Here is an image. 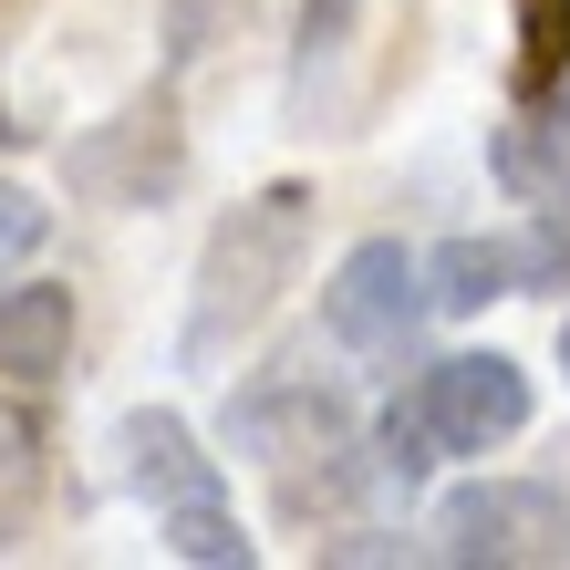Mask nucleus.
I'll use <instances>...</instances> for the list:
<instances>
[{
    "label": "nucleus",
    "instance_id": "obj_1",
    "mask_svg": "<svg viewBox=\"0 0 570 570\" xmlns=\"http://www.w3.org/2000/svg\"><path fill=\"white\" fill-rule=\"evenodd\" d=\"M301 249H312V187L281 177V187H259L239 197L218 228H208V249H197V301H187V363H218L239 332L271 322V301L301 281Z\"/></svg>",
    "mask_w": 570,
    "mask_h": 570
},
{
    "label": "nucleus",
    "instance_id": "obj_2",
    "mask_svg": "<svg viewBox=\"0 0 570 570\" xmlns=\"http://www.w3.org/2000/svg\"><path fill=\"white\" fill-rule=\"evenodd\" d=\"M62 177H73L83 208H156V197H177V177H187L177 105H166V94L115 105L105 125H83V136L62 146Z\"/></svg>",
    "mask_w": 570,
    "mask_h": 570
},
{
    "label": "nucleus",
    "instance_id": "obj_3",
    "mask_svg": "<svg viewBox=\"0 0 570 570\" xmlns=\"http://www.w3.org/2000/svg\"><path fill=\"white\" fill-rule=\"evenodd\" d=\"M435 550L456 570H509V560H570V498L529 478H478L435 509Z\"/></svg>",
    "mask_w": 570,
    "mask_h": 570
},
{
    "label": "nucleus",
    "instance_id": "obj_4",
    "mask_svg": "<svg viewBox=\"0 0 570 570\" xmlns=\"http://www.w3.org/2000/svg\"><path fill=\"white\" fill-rule=\"evenodd\" d=\"M415 415L435 435V456H488L529 425V374L509 353H446L415 374Z\"/></svg>",
    "mask_w": 570,
    "mask_h": 570
},
{
    "label": "nucleus",
    "instance_id": "obj_5",
    "mask_svg": "<svg viewBox=\"0 0 570 570\" xmlns=\"http://www.w3.org/2000/svg\"><path fill=\"white\" fill-rule=\"evenodd\" d=\"M425 312V259H405V239H363L343 249V271L322 281V322H332V343H353V353H394L415 332Z\"/></svg>",
    "mask_w": 570,
    "mask_h": 570
},
{
    "label": "nucleus",
    "instance_id": "obj_6",
    "mask_svg": "<svg viewBox=\"0 0 570 570\" xmlns=\"http://www.w3.org/2000/svg\"><path fill=\"white\" fill-rule=\"evenodd\" d=\"M228 435H239L249 456H271V466L332 456V446H343V394H322V384H259V394L228 405Z\"/></svg>",
    "mask_w": 570,
    "mask_h": 570
},
{
    "label": "nucleus",
    "instance_id": "obj_7",
    "mask_svg": "<svg viewBox=\"0 0 570 570\" xmlns=\"http://www.w3.org/2000/svg\"><path fill=\"white\" fill-rule=\"evenodd\" d=\"M62 363H73V291L62 281L0 291V374L11 384H52Z\"/></svg>",
    "mask_w": 570,
    "mask_h": 570
},
{
    "label": "nucleus",
    "instance_id": "obj_8",
    "mask_svg": "<svg viewBox=\"0 0 570 570\" xmlns=\"http://www.w3.org/2000/svg\"><path fill=\"white\" fill-rule=\"evenodd\" d=\"M125 456H136L125 478H136L146 498H166V509H177V498H208V488H218V478H208V456H197V435H187L177 415H136V425H125Z\"/></svg>",
    "mask_w": 570,
    "mask_h": 570
},
{
    "label": "nucleus",
    "instance_id": "obj_9",
    "mask_svg": "<svg viewBox=\"0 0 570 570\" xmlns=\"http://www.w3.org/2000/svg\"><path fill=\"white\" fill-rule=\"evenodd\" d=\"M509 281H519V239H446L425 259L435 312H488V301H509Z\"/></svg>",
    "mask_w": 570,
    "mask_h": 570
},
{
    "label": "nucleus",
    "instance_id": "obj_10",
    "mask_svg": "<svg viewBox=\"0 0 570 570\" xmlns=\"http://www.w3.org/2000/svg\"><path fill=\"white\" fill-rule=\"evenodd\" d=\"M166 550L197 560V570H249V540H239V519H228L218 498H177V509H166Z\"/></svg>",
    "mask_w": 570,
    "mask_h": 570
},
{
    "label": "nucleus",
    "instance_id": "obj_11",
    "mask_svg": "<svg viewBox=\"0 0 570 570\" xmlns=\"http://www.w3.org/2000/svg\"><path fill=\"white\" fill-rule=\"evenodd\" d=\"M570 73V0H519V94H540Z\"/></svg>",
    "mask_w": 570,
    "mask_h": 570
},
{
    "label": "nucleus",
    "instance_id": "obj_12",
    "mask_svg": "<svg viewBox=\"0 0 570 570\" xmlns=\"http://www.w3.org/2000/svg\"><path fill=\"white\" fill-rule=\"evenodd\" d=\"M31 498H42V435L21 405H0V529H21Z\"/></svg>",
    "mask_w": 570,
    "mask_h": 570
},
{
    "label": "nucleus",
    "instance_id": "obj_13",
    "mask_svg": "<svg viewBox=\"0 0 570 570\" xmlns=\"http://www.w3.org/2000/svg\"><path fill=\"white\" fill-rule=\"evenodd\" d=\"M239 21H249V0H177V11H166V52H177V62H208Z\"/></svg>",
    "mask_w": 570,
    "mask_h": 570
},
{
    "label": "nucleus",
    "instance_id": "obj_14",
    "mask_svg": "<svg viewBox=\"0 0 570 570\" xmlns=\"http://www.w3.org/2000/svg\"><path fill=\"white\" fill-rule=\"evenodd\" d=\"M353 21H363V0H301V83H312V62L353 42Z\"/></svg>",
    "mask_w": 570,
    "mask_h": 570
},
{
    "label": "nucleus",
    "instance_id": "obj_15",
    "mask_svg": "<svg viewBox=\"0 0 570 570\" xmlns=\"http://www.w3.org/2000/svg\"><path fill=\"white\" fill-rule=\"evenodd\" d=\"M384 466H394V478H425V466H435V435H425V415H415V394L384 415Z\"/></svg>",
    "mask_w": 570,
    "mask_h": 570
},
{
    "label": "nucleus",
    "instance_id": "obj_16",
    "mask_svg": "<svg viewBox=\"0 0 570 570\" xmlns=\"http://www.w3.org/2000/svg\"><path fill=\"white\" fill-rule=\"evenodd\" d=\"M31 249H42V197H31V187H0V271L31 259Z\"/></svg>",
    "mask_w": 570,
    "mask_h": 570
},
{
    "label": "nucleus",
    "instance_id": "obj_17",
    "mask_svg": "<svg viewBox=\"0 0 570 570\" xmlns=\"http://www.w3.org/2000/svg\"><path fill=\"white\" fill-rule=\"evenodd\" d=\"M322 560H405L394 540H374V529H363V540H322Z\"/></svg>",
    "mask_w": 570,
    "mask_h": 570
},
{
    "label": "nucleus",
    "instance_id": "obj_18",
    "mask_svg": "<svg viewBox=\"0 0 570 570\" xmlns=\"http://www.w3.org/2000/svg\"><path fill=\"white\" fill-rule=\"evenodd\" d=\"M560 363H570V322H560Z\"/></svg>",
    "mask_w": 570,
    "mask_h": 570
}]
</instances>
